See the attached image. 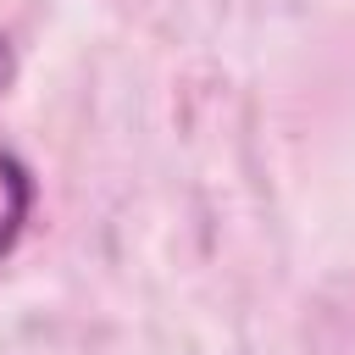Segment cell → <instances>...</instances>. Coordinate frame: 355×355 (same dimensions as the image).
Wrapping results in <instances>:
<instances>
[{
    "mask_svg": "<svg viewBox=\"0 0 355 355\" xmlns=\"http://www.w3.org/2000/svg\"><path fill=\"white\" fill-rule=\"evenodd\" d=\"M11 78H17V55H11V44L0 39V89H11Z\"/></svg>",
    "mask_w": 355,
    "mask_h": 355,
    "instance_id": "2",
    "label": "cell"
},
{
    "mask_svg": "<svg viewBox=\"0 0 355 355\" xmlns=\"http://www.w3.org/2000/svg\"><path fill=\"white\" fill-rule=\"evenodd\" d=\"M28 205H33V178H28V166H22L11 150H0V255L22 239Z\"/></svg>",
    "mask_w": 355,
    "mask_h": 355,
    "instance_id": "1",
    "label": "cell"
}]
</instances>
